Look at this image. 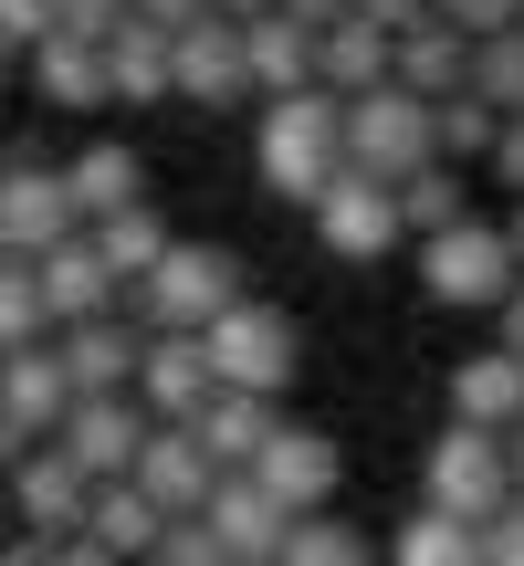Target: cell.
Segmentation results:
<instances>
[{
    "label": "cell",
    "mask_w": 524,
    "mask_h": 566,
    "mask_svg": "<svg viewBox=\"0 0 524 566\" xmlns=\"http://www.w3.org/2000/svg\"><path fill=\"white\" fill-rule=\"evenodd\" d=\"M252 168H262L273 200L315 210L325 189H336V168H346V105L325 95V84H315V95H273L262 126H252Z\"/></svg>",
    "instance_id": "obj_1"
},
{
    "label": "cell",
    "mask_w": 524,
    "mask_h": 566,
    "mask_svg": "<svg viewBox=\"0 0 524 566\" xmlns=\"http://www.w3.org/2000/svg\"><path fill=\"white\" fill-rule=\"evenodd\" d=\"M231 304H242V252H221V242H168V263L137 283L147 336H210Z\"/></svg>",
    "instance_id": "obj_2"
},
{
    "label": "cell",
    "mask_w": 524,
    "mask_h": 566,
    "mask_svg": "<svg viewBox=\"0 0 524 566\" xmlns=\"http://www.w3.org/2000/svg\"><path fill=\"white\" fill-rule=\"evenodd\" d=\"M409 252H420V294L451 304V315H504V294L524 283L504 221H451V231H430V242H409Z\"/></svg>",
    "instance_id": "obj_3"
},
{
    "label": "cell",
    "mask_w": 524,
    "mask_h": 566,
    "mask_svg": "<svg viewBox=\"0 0 524 566\" xmlns=\"http://www.w3.org/2000/svg\"><path fill=\"white\" fill-rule=\"evenodd\" d=\"M210 367H221V388H252V399H283V388L304 378V325L283 315V304L242 294L221 325H210Z\"/></svg>",
    "instance_id": "obj_4"
},
{
    "label": "cell",
    "mask_w": 524,
    "mask_h": 566,
    "mask_svg": "<svg viewBox=\"0 0 524 566\" xmlns=\"http://www.w3.org/2000/svg\"><path fill=\"white\" fill-rule=\"evenodd\" d=\"M336 105H346V168H367V179H409V168L441 158V137H430V105L409 95V84L336 95Z\"/></svg>",
    "instance_id": "obj_5"
},
{
    "label": "cell",
    "mask_w": 524,
    "mask_h": 566,
    "mask_svg": "<svg viewBox=\"0 0 524 566\" xmlns=\"http://www.w3.org/2000/svg\"><path fill=\"white\" fill-rule=\"evenodd\" d=\"M420 504L462 514V525H483L493 504H514V462H504V430H462V420H451L441 441H430V462H420Z\"/></svg>",
    "instance_id": "obj_6"
},
{
    "label": "cell",
    "mask_w": 524,
    "mask_h": 566,
    "mask_svg": "<svg viewBox=\"0 0 524 566\" xmlns=\"http://www.w3.org/2000/svg\"><path fill=\"white\" fill-rule=\"evenodd\" d=\"M304 221H315V242L336 252V263H388V252H409L399 189H388V179H367V168H336V189H325Z\"/></svg>",
    "instance_id": "obj_7"
},
{
    "label": "cell",
    "mask_w": 524,
    "mask_h": 566,
    "mask_svg": "<svg viewBox=\"0 0 524 566\" xmlns=\"http://www.w3.org/2000/svg\"><path fill=\"white\" fill-rule=\"evenodd\" d=\"M147 430H158V409H147L137 388H116V399H74V420H63L53 441H63V462H74L84 483H137Z\"/></svg>",
    "instance_id": "obj_8"
},
{
    "label": "cell",
    "mask_w": 524,
    "mask_h": 566,
    "mask_svg": "<svg viewBox=\"0 0 524 566\" xmlns=\"http://www.w3.org/2000/svg\"><path fill=\"white\" fill-rule=\"evenodd\" d=\"M74 189H63V168L42 158H0V252L11 263H42L53 242H74Z\"/></svg>",
    "instance_id": "obj_9"
},
{
    "label": "cell",
    "mask_w": 524,
    "mask_h": 566,
    "mask_svg": "<svg viewBox=\"0 0 524 566\" xmlns=\"http://www.w3.org/2000/svg\"><path fill=\"white\" fill-rule=\"evenodd\" d=\"M168 95L179 105H242L252 95V63H242V21H221V11H200L189 32H168Z\"/></svg>",
    "instance_id": "obj_10"
},
{
    "label": "cell",
    "mask_w": 524,
    "mask_h": 566,
    "mask_svg": "<svg viewBox=\"0 0 524 566\" xmlns=\"http://www.w3.org/2000/svg\"><path fill=\"white\" fill-rule=\"evenodd\" d=\"M252 483L273 493L283 514H325V504H336V483H346V451H336V430H315V420H283L273 441H262Z\"/></svg>",
    "instance_id": "obj_11"
},
{
    "label": "cell",
    "mask_w": 524,
    "mask_h": 566,
    "mask_svg": "<svg viewBox=\"0 0 524 566\" xmlns=\"http://www.w3.org/2000/svg\"><path fill=\"white\" fill-rule=\"evenodd\" d=\"M0 493H11V525L21 535H53V546H63V535H84V504H95V483L63 462V441H32Z\"/></svg>",
    "instance_id": "obj_12"
},
{
    "label": "cell",
    "mask_w": 524,
    "mask_h": 566,
    "mask_svg": "<svg viewBox=\"0 0 524 566\" xmlns=\"http://www.w3.org/2000/svg\"><path fill=\"white\" fill-rule=\"evenodd\" d=\"M242 63H252V95L262 105H273V95H315V84H325V32L294 21V11H262V21H242Z\"/></svg>",
    "instance_id": "obj_13"
},
{
    "label": "cell",
    "mask_w": 524,
    "mask_h": 566,
    "mask_svg": "<svg viewBox=\"0 0 524 566\" xmlns=\"http://www.w3.org/2000/svg\"><path fill=\"white\" fill-rule=\"evenodd\" d=\"M63 378H74V399H116V388H137V357H147V325L137 315H95V325H63Z\"/></svg>",
    "instance_id": "obj_14"
},
{
    "label": "cell",
    "mask_w": 524,
    "mask_h": 566,
    "mask_svg": "<svg viewBox=\"0 0 524 566\" xmlns=\"http://www.w3.org/2000/svg\"><path fill=\"white\" fill-rule=\"evenodd\" d=\"M210 483H221V472H210V451H200V430H189V420H158V430H147L137 493L158 514H210Z\"/></svg>",
    "instance_id": "obj_15"
},
{
    "label": "cell",
    "mask_w": 524,
    "mask_h": 566,
    "mask_svg": "<svg viewBox=\"0 0 524 566\" xmlns=\"http://www.w3.org/2000/svg\"><path fill=\"white\" fill-rule=\"evenodd\" d=\"M210 388H221L210 336H147V357H137V399L158 409V420H200Z\"/></svg>",
    "instance_id": "obj_16"
},
{
    "label": "cell",
    "mask_w": 524,
    "mask_h": 566,
    "mask_svg": "<svg viewBox=\"0 0 524 566\" xmlns=\"http://www.w3.org/2000/svg\"><path fill=\"white\" fill-rule=\"evenodd\" d=\"M210 535L231 546V566H273L283 535H294V514H283L252 472H221V483H210Z\"/></svg>",
    "instance_id": "obj_17"
},
{
    "label": "cell",
    "mask_w": 524,
    "mask_h": 566,
    "mask_svg": "<svg viewBox=\"0 0 524 566\" xmlns=\"http://www.w3.org/2000/svg\"><path fill=\"white\" fill-rule=\"evenodd\" d=\"M451 420H462V430H514L524 420V357H514V346L451 357Z\"/></svg>",
    "instance_id": "obj_18"
},
{
    "label": "cell",
    "mask_w": 524,
    "mask_h": 566,
    "mask_svg": "<svg viewBox=\"0 0 524 566\" xmlns=\"http://www.w3.org/2000/svg\"><path fill=\"white\" fill-rule=\"evenodd\" d=\"M32 273H42V304H53V336H63V325H95V315H116V294H126V283L105 273V252L84 242V231H74V242H53Z\"/></svg>",
    "instance_id": "obj_19"
},
{
    "label": "cell",
    "mask_w": 524,
    "mask_h": 566,
    "mask_svg": "<svg viewBox=\"0 0 524 566\" xmlns=\"http://www.w3.org/2000/svg\"><path fill=\"white\" fill-rule=\"evenodd\" d=\"M63 189H74V221L95 231V221H116V210H147V158L126 137H95L74 168H63Z\"/></svg>",
    "instance_id": "obj_20"
},
{
    "label": "cell",
    "mask_w": 524,
    "mask_h": 566,
    "mask_svg": "<svg viewBox=\"0 0 524 566\" xmlns=\"http://www.w3.org/2000/svg\"><path fill=\"white\" fill-rule=\"evenodd\" d=\"M189 430H200L210 472H252V462H262V441L283 430V399H252V388H210V409H200Z\"/></svg>",
    "instance_id": "obj_21"
},
{
    "label": "cell",
    "mask_w": 524,
    "mask_h": 566,
    "mask_svg": "<svg viewBox=\"0 0 524 566\" xmlns=\"http://www.w3.org/2000/svg\"><path fill=\"white\" fill-rule=\"evenodd\" d=\"M0 409H11L32 441H53V430L74 420V378H63V346H21V357H0Z\"/></svg>",
    "instance_id": "obj_22"
},
{
    "label": "cell",
    "mask_w": 524,
    "mask_h": 566,
    "mask_svg": "<svg viewBox=\"0 0 524 566\" xmlns=\"http://www.w3.org/2000/svg\"><path fill=\"white\" fill-rule=\"evenodd\" d=\"M21 74H32V95H42V105H63V116H95V105H116V95H105V42L53 32L32 63H21Z\"/></svg>",
    "instance_id": "obj_23"
},
{
    "label": "cell",
    "mask_w": 524,
    "mask_h": 566,
    "mask_svg": "<svg viewBox=\"0 0 524 566\" xmlns=\"http://www.w3.org/2000/svg\"><path fill=\"white\" fill-rule=\"evenodd\" d=\"M105 95H116V105H179V95H168V32H158V21L126 11L116 32H105Z\"/></svg>",
    "instance_id": "obj_24"
},
{
    "label": "cell",
    "mask_w": 524,
    "mask_h": 566,
    "mask_svg": "<svg viewBox=\"0 0 524 566\" xmlns=\"http://www.w3.org/2000/svg\"><path fill=\"white\" fill-rule=\"evenodd\" d=\"M378 84H399V32H378V21H325V95H378Z\"/></svg>",
    "instance_id": "obj_25"
},
{
    "label": "cell",
    "mask_w": 524,
    "mask_h": 566,
    "mask_svg": "<svg viewBox=\"0 0 524 566\" xmlns=\"http://www.w3.org/2000/svg\"><path fill=\"white\" fill-rule=\"evenodd\" d=\"M84 535H95L116 566H147V556H158V535H168V514L147 504L137 483H95V504H84Z\"/></svg>",
    "instance_id": "obj_26"
},
{
    "label": "cell",
    "mask_w": 524,
    "mask_h": 566,
    "mask_svg": "<svg viewBox=\"0 0 524 566\" xmlns=\"http://www.w3.org/2000/svg\"><path fill=\"white\" fill-rule=\"evenodd\" d=\"M399 84H409L420 105L472 95V42L451 32V21H420V32H399Z\"/></svg>",
    "instance_id": "obj_27"
},
{
    "label": "cell",
    "mask_w": 524,
    "mask_h": 566,
    "mask_svg": "<svg viewBox=\"0 0 524 566\" xmlns=\"http://www.w3.org/2000/svg\"><path fill=\"white\" fill-rule=\"evenodd\" d=\"M84 242L105 252V273H116L126 294H137V283H147V273L168 263V242H179V231H168L158 210H116V221H95V231H84Z\"/></svg>",
    "instance_id": "obj_28"
},
{
    "label": "cell",
    "mask_w": 524,
    "mask_h": 566,
    "mask_svg": "<svg viewBox=\"0 0 524 566\" xmlns=\"http://www.w3.org/2000/svg\"><path fill=\"white\" fill-rule=\"evenodd\" d=\"M399 189V221H409V242H430V231H451V221H472V179L451 158H430V168H409V179H388Z\"/></svg>",
    "instance_id": "obj_29"
},
{
    "label": "cell",
    "mask_w": 524,
    "mask_h": 566,
    "mask_svg": "<svg viewBox=\"0 0 524 566\" xmlns=\"http://www.w3.org/2000/svg\"><path fill=\"white\" fill-rule=\"evenodd\" d=\"M388 566H483V525H462V514L420 504L399 535H388Z\"/></svg>",
    "instance_id": "obj_30"
},
{
    "label": "cell",
    "mask_w": 524,
    "mask_h": 566,
    "mask_svg": "<svg viewBox=\"0 0 524 566\" xmlns=\"http://www.w3.org/2000/svg\"><path fill=\"white\" fill-rule=\"evenodd\" d=\"M273 566H378V546H367L346 514H294V535H283Z\"/></svg>",
    "instance_id": "obj_31"
},
{
    "label": "cell",
    "mask_w": 524,
    "mask_h": 566,
    "mask_svg": "<svg viewBox=\"0 0 524 566\" xmlns=\"http://www.w3.org/2000/svg\"><path fill=\"white\" fill-rule=\"evenodd\" d=\"M430 137H441V158H451V168H483V158H493V137H504V116H493L483 95H441V105H430Z\"/></svg>",
    "instance_id": "obj_32"
},
{
    "label": "cell",
    "mask_w": 524,
    "mask_h": 566,
    "mask_svg": "<svg viewBox=\"0 0 524 566\" xmlns=\"http://www.w3.org/2000/svg\"><path fill=\"white\" fill-rule=\"evenodd\" d=\"M21 346H53V304H42L32 263H0V357H21Z\"/></svg>",
    "instance_id": "obj_33"
},
{
    "label": "cell",
    "mask_w": 524,
    "mask_h": 566,
    "mask_svg": "<svg viewBox=\"0 0 524 566\" xmlns=\"http://www.w3.org/2000/svg\"><path fill=\"white\" fill-rule=\"evenodd\" d=\"M472 95L493 105V116H524V21L493 42H472Z\"/></svg>",
    "instance_id": "obj_34"
},
{
    "label": "cell",
    "mask_w": 524,
    "mask_h": 566,
    "mask_svg": "<svg viewBox=\"0 0 524 566\" xmlns=\"http://www.w3.org/2000/svg\"><path fill=\"white\" fill-rule=\"evenodd\" d=\"M158 566H231V546L210 535V514H168V535H158Z\"/></svg>",
    "instance_id": "obj_35"
},
{
    "label": "cell",
    "mask_w": 524,
    "mask_h": 566,
    "mask_svg": "<svg viewBox=\"0 0 524 566\" xmlns=\"http://www.w3.org/2000/svg\"><path fill=\"white\" fill-rule=\"evenodd\" d=\"M430 21H451L462 42H493V32H514V21H524V0H430Z\"/></svg>",
    "instance_id": "obj_36"
},
{
    "label": "cell",
    "mask_w": 524,
    "mask_h": 566,
    "mask_svg": "<svg viewBox=\"0 0 524 566\" xmlns=\"http://www.w3.org/2000/svg\"><path fill=\"white\" fill-rule=\"evenodd\" d=\"M0 42H11V53L32 63L42 42H53V0H0Z\"/></svg>",
    "instance_id": "obj_37"
},
{
    "label": "cell",
    "mask_w": 524,
    "mask_h": 566,
    "mask_svg": "<svg viewBox=\"0 0 524 566\" xmlns=\"http://www.w3.org/2000/svg\"><path fill=\"white\" fill-rule=\"evenodd\" d=\"M483 566H524V493L483 514Z\"/></svg>",
    "instance_id": "obj_38"
},
{
    "label": "cell",
    "mask_w": 524,
    "mask_h": 566,
    "mask_svg": "<svg viewBox=\"0 0 524 566\" xmlns=\"http://www.w3.org/2000/svg\"><path fill=\"white\" fill-rule=\"evenodd\" d=\"M126 21V0H53V32H74V42H105Z\"/></svg>",
    "instance_id": "obj_39"
},
{
    "label": "cell",
    "mask_w": 524,
    "mask_h": 566,
    "mask_svg": "<svg viewBox=\"0 0 524 566\" xmlns=\"http://www.w3.org/2000/svg\"><path fill=\"white\" fill-rule=\"evenodd\" d=\"M483 168H493V179H504L514 200H524V116H504V137H493V158H483Z\"/></svg>",
    "instance_id": "obj_40"
},
{
    "label": "cell",
    "mask_w": 524,
    "mask_h": 566,
    "mask_svg": "<svg viewBox=\"0 0 524 566\" xmlns=\"http://www.w3.org/2000/svg\"><path fill=\"white\" fill-rule=\"evenodd\" d=\"M346 11H357V21H378V32H420V21H430V0H346Z\"/></svg>",
    "instance_id": "obj_41"
},
{
    "label": "cell",
    "mask_w": 524,
    "mask_h": 566,
    "mask_svg": "<svg viewBox=\"0 0 524 566\" xmlns=\"http://www.w3.org/2000/svg\"><path fill=\"white\" fill-rule=\"evenodd\" d=\"M0 566H63V546H53V535H21V525H11V535H0Z\"/></svg>",
    "instance_id": "obj_42"
},
{
    "label": "cell",
    "mask_w": 524,
    "mask_h": 566,
    "mask_svg": "<svg viewBox=\"0 0 524 566\" xmlns=\"http://www.w3.org/2000/svg\"><path fill=\"white\" fill-rule=\"evenodd\" d=\"M126 11H137V21H158V32H189L210 0H126Z\"/></svg>",
    "instance_id": "obj_43"
},
{
    "label": "cell",
    "mask_w": 524,
    "mask_h": 566,
    "mask_svg": "<svg viewBox=\"0 0 524 566\" xmlns=\"http://www.w3.org/2000/svg\"><path fill=\"white\" fill-rule=\"evenodd\" d=\"M493 346H514V357H524V283L504 294V315H493Z\"/></svg>",
    "instance_id": "obj_44"
},
{
    "label": "cell",
    "mask_w": 524,
    "mask_h": 566,
    "mask_svg": "<svg viewBox=\"0 0 524 566\" xmlns=\"http://www.w3.org/2000/svg\"><path fill=\"white\" fill-rule=\"evenodd\" d=\"M21 451H32V430H21L11 409H0V483H11V472H21Z\"/></svg>",
    "instance_id": "obj_45"
},
{
    "label": "cell",
    "mask_w": 524,
    "mask_h": 566,
    "mask_svg": "<svg viewBox=\"0 0 524 566\" xmlns=\"http://www.w3.org/2000/svg\"><path fill=\"white\" fill-rule=\"evenodd\" d=\"M273 11H294V21H315V32H325V21H346V0H273Z\"/></svg>",
    "instance_id": "obj_46"
},
{
    "label": "cell",
    "mask_w": 524,
    "mask_h": 566,
    "mask_svg": "<svg viewBox=\"0 0 524 566\" xmlns=\"http://www.w3.org/2000/svg\"><path fill=\"white\" fill-rule=\"evenodd\" d=\"M63 566H116V556H105L95 535H63Z\"/></svg>",
    "instance_id": "obj_47"
},
{
    "label": "cell",
    "mask_w": 524,
    "mask_h": 566,
    "mask_svg": "<svg viewBox=\"0 0 524 566\" xmlns=\"http://www.w3.org/2000/svg\"><path fill=\"white\" fill-rule=\"evenodd\" d=\"M210 11H221V21H262L273 0H210Z\"/></svg>",
    "instance_id": "obj_48"
},
{
    "label": "cell",
    "mask_w": 524,
    "mask_h": 566,
    "mask_svg": "<svg viewBox=\"0 0 524 566\" xmlns=\"http://www.w3.org/2000/svg\"><path fill=\"white\" fill-rule=\"evenodd\" d=\"M504 462H514V493H524V420L504 430Z\"/></svg>",
    "instance_id": "obj_49"
},
{
    "label": "cell",
    "mask_w": 524,
    "mask_h": 566,
    "mask_svg": "<svg viewBox=\"0 0 524 566\" xmlns=\"http://www.w3.org/2000/svg\"><path fill=\"white\" fill-rule=\"evenodd\" d=\"M504 242H514V263H524V200H514V210H504Z\"/></svg>",
    "instance_id": "obj_50"
},
{
    "label": "cell",
    "mask_w": 524,
    "mask_h": 566,
    "mask_svg": "<svg viewBox=\"0 0 524 566\" xmlns=\"http://www.w3.org/2000/svg\"><path fill=\"white\" fill-rule=\"evenodd\" d=\"M11 74H21V53H11V42H0V84H11Z\"/></svg>",
    "instance_id": "obj_51"
},
{
    "label": "cell",
    "mask_w": 524,
    "mask_h": 566,
    "mask_svg": "<svg viewBox=\"0 0 524 566\" xmlns=\"http://www.w3.org/2000/svg\"><path fill=\"white\" fill-rule=\"evenodd\" d=\"M0 263H11V252H0Z\"/></svg>",
    "instance_id": "obj_52"
},
{
    "label": "cell",
    "mask_w": 524,
    "mask_h": 566,
    "mask_svg": "<svg viewBox=\"0 0 524 566\" xmlns=\"http://www.w3.org/2000/svg\"><path fill=\"white\" fill-rule=\"evenodd\" d=\"M147 566H158V556H147Z\"/></svg>",
    "instance_id": "obj_53"
}]
</instances>
